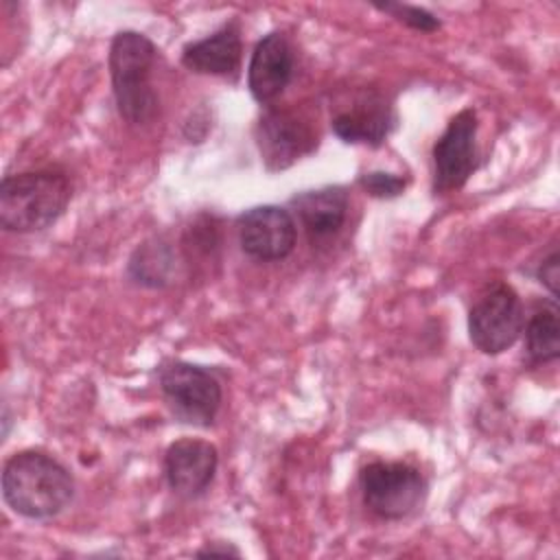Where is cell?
I'll list each match as a JSON object with an SVG mask.
<instances>
[{
  "instance_id": "cell-9",
  "label": "cell",
  "mask_w": 560,
  "mask_h": 560,
  "mask_svg": "<svg viewBox=\"0 0 560 560\" xmlns=\"http://www.w3.org/2000/svg\"><path fill=\"white\" fill-rule=\"evenodd\" d=\"M241 249L256 260H282L287 258L298 238L295 219L287 208L265 203L243 212L236 221Z\"/></svg>"
},
{
  "instance_id": "cell-15",
  "label": "cell",
  "mask_w": 560,
  "mask_h": 560,
  "mask_svg": "<svg viewBox=\"0 0 560 560\" xmlns=\"http://www.w3.org/2000/svg\"><path fill=\"white\" fill-rule=\"evenodd\" d=\"M127 273L140 287L162 289V287L171 284L173 273H175V252H173V247L160 236H153V238L144 241L131 254L129 265H127Z\"/></svg>"
},
{
  "instance_id": "cell-8",
  "label": "cell",
  "mask_w": 560,
  "mask_h": 560,
  "mask_svg": "<svg viewBox=\"0 0 560 560\" xmlns=\"http://www.w3.org/2000/svg\"><path fill=\"white\" fill-rule=\"evenodd\" d=\"M256 144L267 171H282L311 153L317 144V136L311 122L293 109L269 107L256 125Z\"/></svg>"
},
{
  "instance_id": "cell-7",
  "label": "cell",
  "mask_w": 560,
  "mask_h": 560,
  "mask_svg": "<svg viewBox=\"0 0 560 560\" xmlns=\"http://www.w3.org/2000/svg\"><path fill=\"white\" fill-rule=\"evenodd\" d=\"M477 112L466 107L457 112L433 144V192L459 190L477 171Z\"/></svg>"
},
{
  "instance_id": "cell-17",
  "label": "cell",
  "mask_w": 560,
  "mask_h": 560,
  "mask_svg": "<svg viewBox=\"0 0 560 560\" xmlns=\"http://www.w3.org/2000/svg\"><path fill=\"white\" fill-rule=\"evenodd\" d=\"M378 11L389 13L394 20L402 22L405 26L420 31V33H433L442 26L440 18L433 15L431 11H427L424 7H413V4H400V2H385V4H376Z\"/></svg>"
},
{
  "instance_id": "cell-3",
  "label": "cell",
  "mask_w": 560,
  "mask_h": 560,
  "mask_svg": "<svg viewBox=\"0 0 560 560\" xmlns=\"http://www.w3.org/2000/svg\"><path fill=\"white\" fill-rule=\"evenodd\" d=\"M155 44L138 31H120L109 44V77L118 114L129 125H149L158 116V92L153 90Z\"/></svg>"
},
{
  "instance_id": "cell-12",
  "label": "cell",
  "mask_w": 560,
  "mask_h": 560,
  "mask_svg": "<svg viewBox=\"0 0 560 560\" xmlns=\"http://www.w3.org/2000/svg\"><path fill=\"white\" fill-rule=\"evenodd\" d=\"M243 42L236 22L223 24L212 35L190 42L182 50V63L190 72L212 77H236L241 70Z\"/></svg>"
},
{
  "instance_id": "cell-10",
  "label": "cell",
  "mask_w": 560,
  "mask_h": 560,
  "mask_svg": "<svg viewBox=\"0 0 560 560\" xmlns=\"http://www.w3.org/2000/svg\"><path fill=\"white\" fill-rule=\"evenodd\" d=\"M217 446L199 438L175 440L164 453L166 483L175 494L184 499L203 494L217 475Z\"/></svg>"
},
{
  "instance_id": "cell-18",
  "label": "cell",
  "mask_w": 560,
  "mask_h": 560,
  "mask_svg": "<svg viewBox=\"0 0 560 560\" xmlns=\"http://www.w3.org/2000/svg\"><path fill=\"white\" fill-rule=\"evenodd\" d=\"M359 186L376 199H394L407 188V179L385 171H370L359 177Z\"/></svg>"
},
{
  "instance_id": "cell-5",
  "label": "cell",
  "mask_w": 560,
  "mask_h": 560,
  "mask_svg": "<svg viewBox=\"0 0 560 560\" xmlns=\"http://www.w3.org/2000/svg\"><path fill=\"white\" fill-rule=\"evenodd\" d=\"M160 392L175 420L212 427L221 409V383L206 368L188 361H166L158 374Z\"/></svg>"
},
{
  "instance_id": "cell-14",
  "label": "cell",
  "mask_w": 560,
  "mask_h": 560,
  "mask_svg": "<svg viewBox=\"0 0 560 560\" xmlns=\"http://www.w3.org/2000/svg\"><path fill=\"white\" fill-rule=\"evenodd\" d=\"M295 214L308 234L311 243H322L335 236L348 217V192L341 186H324L304 190L291 199Z\"/></svg>"
},
{
  "instance_id": "cell-19",
  "label": "cell",
  "mask_w": 560,
  "mask_h": 560,
  "mask_svg": "<svg viewBox=\"0 0 560 560\" xmlns=\"http://www.w3.org/2000/svg\"><path fill=\"white\" fill-rule=\"evenodd\" d=\"M536 278L538 282L551 293V300H558V280H560V254L558 249L553 247L549 252V256L542 258V262L538 265V271H536Z\"/></svg>"
},
{
  "instance_id": "cell-16",
  "label": "cell",
  "mask_w": 560,
  "mask_h": 560,
  "mask_svg": "<svg viewBox=\"0 0 560 560\" xmlns=\"http://www.w3.org/2000/svg\"><path fill=\"white\" fill-rule=\"evenodd\" d=\"M525 328V352L534 365L551 363L560 357V319L556 300L538 308Z\"/></svg>"
},
{
  "instance_id": "cell-4",
  "label": "cell",
  "mask_w": 560,
  "mask_h": 560,
  "mask_svg": "<svg viewBox=\"0 0 560 560\" xmlns=\"http://www.w3.org/2000/svg\"><path fill=\"white\" fill-rule=\"evenodd\" d=\"M363 505L385 521L416 514L427 499V479L407 462H370L359 472Z\"/></svg>"
},
{
  "instance_id": "cell-13",
  "label": "cell",
  "mask_w": 560,
  "mask_h": 560,
  "mask_svg": "<svg viewBox=\"0 0 560 560\" xmlns=\"http://www.w3.org/2000/svg\"><path fill=\"white\" fill-rule=\"evenodd\" d=\"M396 116L392 105L381 96H359L350 109L337 112L330 120V127L337 138L348 144H370L378 147L385 142L389 131L394 129Z\"/></svg>"
},
{
  "instance_id": "cell-6",
  "label": "cell",
  "mask_w": 560,
  "mask_h": 560,
  "mask_svg": "<svg viewBox=\"0 0 560 560\" xmlns=\"http://www.w3.org/2000/svg\"><path fill=\"white\" fill-rule=\"evenodd\" d=\"M525 326V311L518 293L497 282L488 287L468 313V337L483 354H501L512 348Z\"/></svg>"
},
{
  "instance_id": "cell-2",
  "label": "cell",
  "mask_w": 560,
  "mask_h": 560,
  "mask_svg": "<svg viewBox=\"0 0 560 560\" xmlns=\"http://www.w3.org/2000/svg\"><path fill=\"white\" fill-rule=\"evenodd\" d=\"M72 186L55 168L7 175L0 184V225L7 232L31 234L50 228L68 208Z\"/></svg>"
},
{
  "instance_id": "cell-20",
  "label": "cell",
  "mask_w": 560,
  "mask_h": 560,
  "mask_svg": "<svg viewBox=\"0 0 560 560\" xmlns=\"http://www.w3.org/2000/svg\"><path fill=\"white\" fill-rule=\"evenodd\" d=\"M197 556H241V551L232 545H223V547H217V545H208L206 549L197 551Z\"/></svg>"
},
{
  "instance_id": "cell-11",
  "label": "cell",
  "mask_w": 560,
  "mask_h": 560,
  "mask_svg": "<svg viewBox=\"0 0 560 560\" xmlns=\"http://www.w3.org/2000/svg\"><path fill=\"white\" fill-rule=\"evenodd\" d=\"M293 77V50L284 33L265 35L252 52L247 66V85L252 96L267 105L276 101Z\"/></svg>"
},
{
  "instance_id": "cell-1",
  "label": "cell",
  "mask_w": 560,
  "mask_h": 560,
  "mask_svg": "<svg viewBox=\"0 0 560 560\" xmlns=\"http://www.w3.org/2000/svg\"><path fill=\"white\" fill-rule=\"evenodd\" d=\"M2 497L15 514L46 521L70 505L74 497V479L52 455L28 448L4 462Z\"/></svg>"
}]
</instances>
